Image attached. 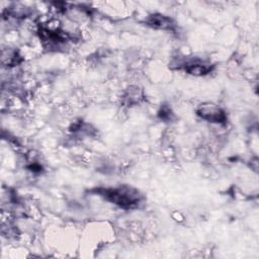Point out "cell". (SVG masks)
Here are the masks:
<instances>
[{
  "instance_id": "obj_2",
  "label": "cell",
  "mask_w": 259,
  "mask_h": 259,
  "mask_svg": "<svg viewBox=\"0 0 259 259\" xmlns=\"http://www.w3.org/2000/svg\"><path fill=\"white\" fill-rule=\"evenodd\" d=\"M196 114L208 122L225 124L227 122V114L223 108L213 103L200 104L196 109Z\"/></svg>"
},
{
  "instance_id": "obj_3",
  "label": "cell",
  "mask_w": 259,
  "mask_h": 259,
  "mask_svg": "<svg viewBox=\"0 0 259 259\" xmlns=\"http://www.w3.org/2000/svg\"><path fill=\"white\" fill-rule=\"evenodd\" d=\"M176 64L178 65V69H183L186 73L194 76H203L210 73L212 70V65L210 63L198 58H186V60L178 61Z\"/></svg>"
},
{
  "instance_id": "obj_6",
  "label": "cell",
  "mask_w": 259,
  "mask_h": 259,
  "mask_svg": "<svg viewBox=\"0 0 259 259\" xmlns=\"http://www.w3.org/2000/svg\"><path fill=\"white\" fill-rule=\"evenodd\" d=\"M142 96L143 95H142L141 91L139 90V88L135 87L134 89L133 88L130 89L126 92V94H125V96L123 98H124V101H125V103L127 105H133V104L139 103L141 101V99H142Z\"/></svg>"
},
{
  "instance_id": "obj_4",
  "label": "cell",
  "mask_w": 259,
  "mask_h": 259,
  "mask_svg": "<svg viewBox=\"0 0 259 259\" xmlns=\"http://www.w3.org/2000/svg\"><path fill=\"white\" fill-rule=\"evenodd\" d=\"M145 22L148 26L155 29H163V30H173L176 26L174 20L164 14L153 13L148 15L145 19Z\"/></svg>"
},
{
  "instance_id": "obj_1",
  "label": "cell",
  "mask_w": 259,
  "mask_h": 259,
  "mask_svg": "<svg viewBox=\"0 0 259 259\" xmlns=\"http://www.w3.org/2000/svg\"><path fill=\"white\" fill-rule=\"evenodd\" d=\"M95 190L106 200L124 209L138 207L142 200V195L140 192L136 188L128 185H120L112 188H98Z\"/></svg>"
},
{
  "instance_id": "obj_5",
  "label": "cell",
  "mask_w": 259,
  "mask_h": 259,
  "mask_svg": "<svg viewBox=\"0 0 259 259\" xmlns=\"http://www.w3.org/2000/svg\"><path fill=\"white\" fill-rule=\"evenodd\" d=\"M20 63V56L17 51L11 48H6L2 50V64L7 67L17 66Z\"/></svg>"
}]
</instances>
